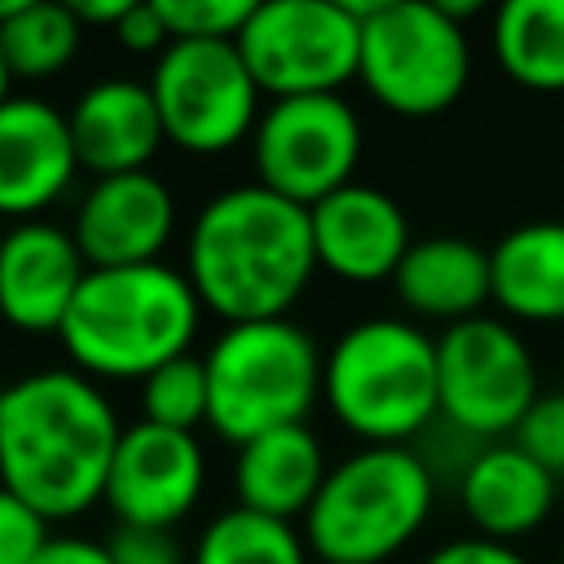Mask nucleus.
Segmentation results:
<instances>
[{
  "instance_id": "f257e3e1",
  "label": "nucleus",
  "mask_w": 564,
  "mask_h": 564,
  "mask_svg": "<svg viewBox=\"0 0 564 564\" xmlns=\"http://www.w3.org/2000/svg\"><path fill=\"white\" fill-rule=\"evenodd\" d=\"M123 427L110 392L75 366L26 370L0 388V485L48 524L79 520L106 498Z\"/></svg>"
},
{
  "instance_id": "f03ea898",
  "label": "nucleus",
  "mask_w": 564,
  "mask_h": 564,
  "mask_svg": "<svg viewBox=\"0 0 564 564\" xmlns=\"http://www.w3.org/2000/svg\"><path fill=\"white\" fill-rule=\"evenodd\" d=\"M181 269L225 326L286 317L317 273L308 207L256 181L229 185L194 212Z\"/></svg>"
},
{
  "instance_id": "7ed1b4c3",
  "label": "nucleus",
  "mask_w": 564,
  "mask_h": 564,
  "mask_svg": "<svg viewBox=\"0 0 564 564\" xmlns=\"http://www.w3.org/2000/svg\"><path fill=\"white\" fill-rule=\"evenodd\" d=\"M203 304L185 269L154 260L128 269H88L57 344L66 361L97 383H141L159 366L194 352Z\"/></svg>"
},
{
  "instance_id": "20e7f679",
  "label": "nucleus",
  "mask_w": 564,
  "mask_h": 564,
  "mask_svg": "<svg viewBox=\"0 0 564 564\" xmlns=\"http://www.w3.org/2000/svg\"><path fill=\"white\" fill-rule=\"evenodd\" d=\"M322 401L361 445H410L441 419L436 335L410 317H361L322 357Z\"/></svg>"
},
{
  "instance_id": "39448f33",
  "label": "nucleus",
  "mask_w": 564,
  "mask_h": 564,
  "mask_svg": "<svg viewBox=\"0 0 564 564\" xmlns=\"http://www.w3.org/2000/svg\"><path fill=\"white\" fill-rule=\"evenodd\" d=\"M436 511V471L414 445H361L330 463L300 533L317 564H388Z\"/></svg>"
},
{
  "instance_id": "423d86ee",
  "label": "nucleus",
  "mask_w": 564,
  "mask_h": 564,
  "mask_svg": "<svg viewBox=\"0 0 564 564\" xmlns=\"http://www.w3.org/2000/svg\"><path fill=\"white\" fill-rule=\"evenodd\" d=\"M322 357L317 339L291 322H234L203 352L207 370V427L234 449L304 423L322 397Z\"/></svg>"
},
{
  "instance_id": "0eeeda50",
  "label": "nucleus",
  "mask_w": 564,
  "mask_h": 564,
  "mask_svg": "<svg viewBox=\"0 0 564 564\" xmlns=\"http://www.w3.org/2000/svg\"><path fill=\"white\" fill-rule=\"evenodd\" d=\"M357 79L397 119L445 115L471 84V35L436 0H383L361 22Z\"/></svg>"
},
{
  "instance_id": "6e6552de",
  "label": "nucleus",
  "mask_w": 564,
  "mask_h": 564,
  "mask_svg": "<svg viewBox=\"0 0 564 564\" xmlns=\"http://www.w3.org/2000/svg\"><path fill=\"white\" fill-rule=\"evenodd\" d=\"M150 93L167 145L212 159L251 141L264 93L234 40H172L150 66Z\"/></svg>"
},
{
  "instance_id": "1a4fd4ad",
  "label": "nucleus",
  "mask_w": 564,
  "mask_h": 564,
  "mask_svg": "<svg viewBox=\"0 0 564 564\" xmlns=\"http://www.w3.org/2000/svg\"><path fill=\"white\" fill-rule=\"evenodd\" d=\"M441 419L480 445L511 441L538 401V366L507 317H467L436 335Z\"/></svg>"
},
{
  "instance_id": "9d476101",
  "label": "nucleus",
  "mask_w": 564,
  "mask_h": 564,
  "mask_svg": "<svg viewBox=\"0 0 564 564\" xmlns=\"http://www.w3.org/2000/svg\"><path fill=\"white\" fill-rule=\"evenodd\" d=\"M234 44L269 101L339 93L361 66V22L344 0H264Z\"/></svg>"
},
{
  "instance_id": "9b49d317",
  "label": "nucleus",
  "mask_w": 564,
  "mask_h": 564,
  "mask_svg": "<svg viewBox=\"0 0 564 564\" xmlns=\"http://www.w3.org/2000/svg\"><path fill=\"white\" fill-rule=\"evenodd\" d=\"M247 145H251L256 185L300 207H317L335 189L352 185L366 150V132L357 106L344 93L282 97V101H264Z\"/></svg>"
},
{
  "instance_id": "f8f14e48",
  "label": "nucleus",
  "mask_w": 564,
  "mask_h": 564,
  "mask_svg": "<svg viewBox=\"0 0 564 564\" xmlns=\"http://www.w3.org/2000/svg\"><path fill=\"white\" fill-rule=\"evenodd\" d=\"M207 489V449L198 432H172L159 423H128L106 476V507L115 524L176 529L194 516Z\"/></svg>"
},
{
  "instance_id": "ddd939ff",
  "label": "nucleus",
  "mask_w": 564,
  "mask_h": 564,
  "mask_svg": "<svg viewBox=\"0 0 564 564\" xmlns=\"http://www.w3.org/2000/svg\"><path fill=\"white\" fill-rule=\"evenodd\" d=\"M70 234L88 269L154 264L176 234V194L154 167L93 176L75 203Z\"/></svg>"
},
{
  "instance_id": "4468645a",
  "label": "nucleus",
  "mask_w": 564,
  "mask_h": 564,
  "mask_svg": "<svg viewBox=\"0 0 564 564\" xmlns=\"http://www.w3.org/2000/svg\"><path fill=\"white\" fill-rule=\"evenodd\" d=\"M88 278V260L57 220H18L0 234V322L22 335H57L79 286Z\"/></svg>"
},
{
  "instance_id": "2eb2a0df",
  "label": "nucleus",
  "mask_w": 564,
  "mask_h": 564,
  "mask_svg": "<svg viewBox=\"0 0 564 564\" xmlns=\"http://www.w3.org/2000/svg\"><path fill=\"white\" fill-rule=\"evenodd\" d=\"M79 172L66 110L35 93H13L0 106V220H44Z\"/></svg>"
},
{
  "instance_id": "dca6fc26",
  "label": "nucleus",
  "mask_w": 564,
  "mask_h": 564,
  "mask_svg": "<svg viewBox=\"0 0 564 564\" xmlns=\"http://www.w3.org/2000/svg\"><path fill=\"white\" fill-rule=\"evenodd\" d=\"M308 229L317 269L348 286L392 282L397 264L414 242L405 207L388 189L366 181H352L308 207Z\"/></svg>"
},
{
  "instance_id": "f3484780",
  "label": "nucleus",
  "mask_w": 564,
  "mask_h": 564,
  "mask_svg": "<svg viewBox=\"0 0 564 564\" xmlns=\"http://www.w3.org/2000/svg\"><path fill=\"white\" fill-rule=\"evenodd\" d=\"M66 123H70L79 167L93 176L145 172L167 145L154 93L145 79H132V75L93 79L66 110Z\"/></svg>"
},
{
  "instance_id": "a211bd4d",
  "label": "nucleus",
  "mask_w": 564,
  "mask_h": 564,
  "mask_svg": "<svg viewBox=\"0 0 564 564\" xmlns=\"http://www.w3.org/2000/svg\"><path fill=\"white\" fill-rule=\"evenodd\" d=\"M560 502V480L533 463L516 441L480 445L458 471V507L471 533L494 542L533 538Z\"/></svg>"
},
{
  "instance_id": "6ab92c4d",
  "label": "nucleus",
  "mask_w": 564,
  "mask_h": 564,
  "mask_svg": "<svg viewBox=\"0 0 564 564\" xmlns=\"http://www.w3.org/2000/svg\"><path fill=\"white\" fill-rule=\"evenodd\" d=\"M392 295L419 326L436 322L445 330L454 322L480 317L485 304H494L489 251L458 234L414 238L392 273Z\"/></svg>"
},
{
  "instance_id": "aec40b11",
  "label": "nucleus",
  "mask_w": 564,
  "mask_h": 564,
  "mask_svg": "<svg viewBox=\"0 0 564 564\" xmlns=\"http://www.w3.org/2000/svg\"><path fill=\"white\" fill-rule=\"evenodd\" d=\"M330 471V458L322 449V436L308 423H291L278 432H264L234 449V494L238 507L300 524Z\"/></svg>"
},
{
  "instance_id": "412c9836",
  "label": "nucleus",
  "mask_w": 564,
  "mask_h": 564,
  "mask_svg": "<svg viewBox=\"0 0 564 564\" xmlns=\"http://www.w3.org/2000/svg\"><path fill=\"white\" fill-rule=\"evenodd\" d=\"M494 304L511 326H564V220H524L489 247Z\"/></svg>"
},
{
  "instance_id": "4be33fe9",
  "label": "nucleus",
  "mask_w": 564,
  "mask_h": 564,
  "mask_svg": "<svg viewBox=\"0 0 564 564\" xmlns=\"http://www.w3.org/2000/svg\"><path fill=\"white\" fill-rule=\"evenodd\" d=\"M498 70L529 93H564V0H507L489 18Z\"/></svg>"
},
{
  "instance_id": "5701e85b",
  "label": "nucleus",
  "mask_w": 564,
  "mask_h": 564,
  "mask_svg": "<svg viewBox=\"0 0 564 564\" xmlns=\"http://www.w3.org/2000/svg\"><path fill=\"white\" fill-rule=\"evenodd\" d=\"M84 48V22L75 18L70 4L53 0H26L4 26H0V57L18 79L40 84L62 75Z\"/></svg>"
},
{
  "instance_id": "b1692460",
  "label": "nucleus",
  "mask_w": 564,
  "mask_h": 564,
  "mask_svg": "<svg viewBox=\"0 0 564 564\" xmlns=\"http://www.w3.org/2000/svg\"><path fill=\"white\" fill-rule=\"evenodd\" d=\"M189 564H313V551L300 524H286L234 502L198 529Z\"/></svg>"
},
{
  "instance_id": "393cba45",
  "label": "nucleus",
  "mask_w": 564,
  "mask_h": 564,
  "mask_svg": "<svg viewBox=\"0 0 564 564\" xmlns=\"http://www.w3.org/2000/svg\"><path fill=\"white\" fill-rule=\"evenodd\" d=\"M137 405H141V423H159V427H172V432H198L207 423L203 357L185 352V357L159 366L154 375H145L137 383Z\"/></svg>"
},
{
  "instance_id": "a878e982",
  "label": "nucleus",
  "mask_w": 564,
  "mask_h": 564,
  "mask_svg": "<svg viewBox=\"0 0 564 564\" xmlns=\"http://www.w3.org/2000/svg\"><path fill=\"white\" fill-rule=\"evenodd\" d=\"M172 40H238L251 18V0H154Z\"/></svg>"
},
{
  "instance_id": "bb28decb",
  "label": "nucleus",
  "mask_w": 564,
  "mask_h": 564,
  "mask_svg": "<svg viewBox=\"0 0 564 564\" xmlns=\"http://www.w3.org/2000/svg\"><path fill=\"white\" fill-rule=\"evenodd\" d=\"M533 463H542L555 480H564V388L538 392V401L529 405V414L520 419L516 436H511Z\"/></svg>"
},
{
  "instance_id": "cd10ccee",
  "label": "nucleus",
  "mask_w": 564,
  "mask_h": 564,
  "mask_svg": "<svg viewBox=\"0 0 564 564\" xmlns=\"http://www.w3.org/2000/svg\"><path fill=\"white\" fill-rule=\"evenodd\" d=\"M48 533V520L0 485V564H35Z\"/></svg>"
},
{
  "instance_id": "c85d7f7f",
  "label": "nucleus",
  "mask_w": 564,
  "mask_h": 564,
  "mask_svg": "<svg viewBox=\"0 0 564 564\" xmlns=\"http://www.w3.org/2000/svg\"><path fill=\"white\" fill-rule=\"evenodd\" d=\"M110 560L115 564H185V551L176 533L167 529H145V524H115L106 533Z\"/></svg>"
},
{
  "instance_id": "c756f323",
  "label": "nucleus",
  "mask_w": 564,
  "mask_h": 564,
  "mask_svg": "<svg viewBox=\"0 0 564 564\" xmlns=\"http://www.w3.org/2000/svg\"><path fill=\"white\" fill-rule=\"evenodd\" d=\"M110 35H115V44H119V48L141 53V57H159V53L172 44V35H167V26H163V18H159L154 0H132V4H128V13L119 18V26H115Z\"/></svg>"
},
{
  "instance_id": "7c9ffc66",
  "label": "nucleus",
  "mask_w": 564,
  "mask_h": 564,
  "mask_svg": "<svg viewBox=\"0 0 564 564\" xmlns=\"http://www.w3.org/2000/svg\"><path fill=\"white\" fill-rule=\"evenodd\" d=\"M423 564H533L520 546L511 542H494V538H480V533H463V538H449L441 542L436 551L423 555Z\"/></svg>"
},
{
  "instance_id": "2f4dec72",
  "label": "nucleus",
  "mask_w": 564,
  "mask_h": 564,
  "mask_svg": "<svg viewBox=\"0 0 564 564\" xmlns=\"http://www.w3.org/2000/svg\"><path fill=\"white\" fill-rule=\"evenodd\" d=\"M35 564H115L106 538H88V533H48V542L40 546Z\"/></svg>"
},
{
  "instance_id": "473e14b6",
  "label": "nucleus",
  "mask_w": 564,
  "mask_h": 564,
  "mask_svg": "<svg viewBox=\"0 0 564 564\" xmlns=\"http://www.w3.org/2000/svg\"><path fill=\"white\" fill-rule=\"evenodd\" d=\"M128 4H132V0H106V4H93V0H75L70 9H75V18L84 22V31H93V26H101V31H115V26H119V18L128 13Z\"/></svg>"
},
{
  "instance_id": "72a5a7b5",
  "label": "nucleus",
  "mask_w": 564,
  "mask_h": 564,
  "mask_svg": "<svg viewBox=\"0 0 564 564\" xmlns=\"http://www.w3.org/2000/svg\"><path fill=\"white\" fill-rule=\"evenodd\" d=\"M13 97V75H9V66H4V57H0V106Z\"/></svg>"
},
{
  "instance_id": "f704fd0d",
  "label": "nucleus",
  "mask_w": 564,
  "mask_h": 564,
  "mask_svg": "<svg viewBox=\"0 0 564 564\" xmlns=\"http://www.w3.org/2000/svg\"><path fill=\"white\" fill-rule=\"evenodd\" d=\"M22 4H26V0H0V26H4V22H9V18L22 9Z\"/></svg>"
},
{
  "instance_id": "c9c22d12",
  "label": "nucleus",
  "mask_w": 564,
  "mask_h": 564,
  "mask_svg": "<svg viewBox=\"0 0 564 564\" xmlns=\"http://www.w3.org/2000/svg\"><path fill=\"white\" fill-rule=\"evenodd\" d=\"M555 564H564V555H560V560H555Z\"/></svg>"
}]
</instances>
